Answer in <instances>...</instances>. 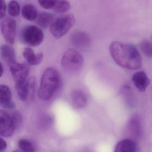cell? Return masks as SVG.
Segmentation results:
<instances>
[{
  "instance_id": "cell-1",
  "label": "cell",
  "mask_w": 152,
  "mask_h": 152,
  "mask_svg": "<svg viewBox=\"0 0 152 152\" xmlns=\"http://www.w3.org/2000/svg\"><path fill=\"white\" fill-rule=\"evenodd\" d=\"M109 51L114 61L120 66L131 70L142 67V58L134 45L115 41L111 44Z\"/></svg>"
},
{
  "instance_id": "cell-2",
  "label": "cell",
  "mask_w": 152,
  "mask_h": 152,
  "mask_svg": "<svg viewBox=\"0 0 152 152\" xmlns=\"http://www.w3.org/2000/svg\"><path fill=\"white\" fill-rule=\"evenodd\" d=\"M60 75L52 68L46 69L42 75L37 92L38 97L43 101L51 99L58 89L60 84Z\"/></svg>"
},
{
  "instance_id": "cell-3",
  "label": "cell",
  "mask_w": 152,
  "mask_h": 152,
  "mask_svg": "<svg viewBox=\"0 0 152 152\" xmlns=\"http://www.w3.org/2000/svg\"><path fill=\"white\" fill-rule=\"evenodd\" d=\"M84 63V59L81 54L77 51L68 50L62 55L61 66L65 72L70 74H76L81 70Z\"/></svg>"
},
{
  "instance_id": "cell-4",
  "label": "cell",
  "mask_w": 152,
  "mask_h": 152,
  "mask_svg": "<svg viewBox=\"0 0 152 152\" xmlns=\"http://www.w3.org/2000/svg\"><path fill=\"white\" fill-rule=\"evenodd\" d=\"M75 21V17L72 14L59 17L53 21L50 26L51 34L55 38H61L70 30Z\"/></svg>"
},
{
  "instance_id": "cell-5",
  "label": "cell",
  "mask_w": 152,
  "mask_h": 152,
  "mask_svg": "<svg viewBox=\"0 0 152 152\" xmlns=\"http://www.w3.org/2000/svg\"><path fill=\"white\" fill-rule=\"evenodd\" d=\"M44 37L43 30L36 26H29L22 32V40L30 46L35 47L40 45L43 41Z\"/></svg>"
},
{
  "instance_id": "cell-6",
  "label": "cell",
  "mask_w": 152,
  "mask_h": 152,
  "mask_svg": "<svg viewBox=\"0 0 152 152\" xmlns=\"http://www.w3.org/2000/svg\"><path fill=\"white\" fill-rule=\"evenodd\" d=\"M17 129L15 122L10 113L0 110V134L4 137L12 136Z\"/></svg>"
},
{
  "instance_id": "cell-7",
  "label": "cell",
  "mask_w": 152,
  "mask_h": 152,
  "mask_svg": "<svg viewBox=\"0 0 152 152\" xmlns=\"http://www.w3.org/2000/svg\"><path fill=\"white\" fill-rule=\"evenodd\" d=\"M16 23L12 18H4L1 21V29L5 42L10 45L15 42L16 34Z\"/></svg>"
},
{
  "instance_id": "cell-8",
  "label": "cell",
  "mask_w": 152,
  "mask_h": 152,
  "mask_svg": "<svg viewBox=\"0 0 152 152\" xmlns=\"http://www.w3.org/2000/svg\"><path fill=\"white\" fill-rule=\"evenodd\" d=\"M10 69L15 84L24 83L27 81L30 70L28 64L17 62L10 66Z\"/></svg>"
},
{
  "instance_id": "cell-9",
  "label": "cell",
  "mask_w": 152,
  "mask_h": 152,
  "mask_svg": "<svg viewBox=\"0 0 152 152\" xmlns=\"http://www.w3.org/2000/svg\"><path fill=\"white\" fill-rule=\"evenodd\" d=\"M12 92L8 86L4 85L0 86V105L4 109H14L16 107L15 103L12 98Z\"/></svg>"
},
{
  "instance_id": "cell-10",
  "label": "cell",
  "mask_w": 152,
  "mask_h": 152,
  "mask_svg": "<svg viewBox=\"0 0 152 152\" xmlns=\"http://www.w3.org/2000/svg\"><path fill=\"white\" fill-rule=\"evenodd\" d=\"M132 80L136 87L141 92H145L151 83V80L143 71L136 72L133 75Z\"/></svg>"
},
{
  "instance_id": "cell-11",
  "label": "cell",
  "mask_w": 152,
  "mask_h": 152,
  "mask_svg": "<svg viewBox=\"0 0 152 152\" xmlns=\"http://www.w3.org/2000/svg\"><path fill=\"white\" fill-rule=\"evenodd\" d=\"M128 130L131 136L135 138L139 137L142 132V125L140 116L137 114L131 116L128 123Z\"/></svg>"
},
{
  "instance_id": "cell-12",
  "label": "cell",
  "mask_w": 152,
  "mask_h": 152,
  "mask_svg": "<svg viewBox=\"0 0 152 152\" xmlns=\"http://www.w3.org/2000/svg\"><path fill=\"white\" fill-rule=\"evenodd\" d=\"M71 44L74 46L79 48H85L87 47L91 43L90 37L82 32L74 33L70 38Z\"/></svg>"
},
{
  "instance_id": "cell-13",
  "label": "cell",
  "mask_w": 152,
  "mask_h": 152,
  "mask_svg": "<svg viewBox=\"0 0 152 152\" xmlns=\"http://www.w3.org/2000/svg\"><path fill=\"white\" fill-rule=\"evenodd\" d=\"M71 103L74 108L81 109L85 107L87 103V98L84 93L80 90H75L71 94Z\"/></svg>"
},
{
  "instance_id": "cell-14",
  "label": "cell",
  "mask_w": 152,
  "mask_h": 152,
  "mask_svg": "<svg viewBox=\"0 0 152 152\" xmlns=\"http://www.w3.org/2000/svg\"><path fill=\"white\" fill-rule=\"evenodd\" d=\"M2 58L9 67L17 63L15 51L12 47L7 45H3L1 47Z\"/></svg>"
},
{
  "instance_id": "cell-15",
  "label": "cell",
  "mask_w": 152,
  "mask_h": 152,
  "mask_svg": "<svg viewBox=\"0 0 152 152\" xmlns=\"http://www.w3.org/2000/svg\"><path fill=\"white\" fill-rule=\"evenodd\" d=\"M136 151L137 145L134 141L126 139L118 143L114 152H136Z\"/></svg>"
},
{
  "instance_id": "cell-16",
  "label": "cell",
  "mask_w": 152,
  "mask_h": 152,
  "mask_svg": "<svg viewBox=\"0 0 152 152\" xmlns=\"http://www.w3.org/2000/svg\"><path fill=\"white\" fill-rule=\"evenodd\" d=\"M22 17L29 21L35 20L38 17L37 12L35 7L31 4H26L22 7L21 10Z\"/></svg>"
},
{
  "instance_id": "cell-17",
  "label": "cell",
  "mask_w": 152,
  "mask_h": 152,
  "mask_svg": "<svg viewBox=\"0 0 152 152\" xmlns=\"http://www.w3.org/2000/svg\"><path fill=\"white\" fill-rule=\"evenodd\" d=\"M23 55L28 63L31 66H37L40 64V58L39 55L35 54L34 50L30 48L24 49Z\"/></svg>"
},
{
  "instance_id": "cell-18",
  "label": "cell",
  "mask_w": 152,
  "mask_h": 152,
  "mask_svg": "<svg viewBox=\"0 0 152 152\" xmlns=\"http://www.w3.org/2000/svg\"><path fill=\"white\" fill-rule=\"evenodd\" d=\"M54 17L51 13L42 12L37 18V24L43 28H46L53 22Z\"/></svg>"
},
{
  "instance_id": "cell-19",
  "label": "cell",
  "mask_w": 152,
  "mask_h": 152,
  "mask_svg": "<svg viewBox=\"0 0 152 152\" xmlns=\"http://www.w3.org/2000/svg\"><path fill=\"white\" fill-rule=\"evenodd\" d=\"M15 89L21 101L26 102L28 100V91L27 81L24 83L15 84Z\"/></svg>"
},
{
  "instance_id": "cell-20",
  "label": "cell",
  "mask_w": 152,
  "mask_h": 152,
  "mask_svg": "<svg viewBox=\"0 0 152 152\" xmlns=\"http://www.w3.org/2000/svg\"><path fill=\"white\" fill-rule=\"evenodd\" d=\"M139 47L145 56L150 58H152V43L147 40L142 41Z\"/></svg>"
},
{
  "instance_id": "cell-21",
  "label": "cell",
  "mask_w": 152,
  "mask_h": 152,
  "mask_svg": "<svg viewBox=\"0 0 152 152\" xmlns=\"http://www.w3.org/2000/svg\"><path fill=\"white\" fill-rule=\"evenodd\" d=\"M69 2L66 0H59L56 2L54 9L58 13H65L70 9Z\"/></svg>"
},
{
  "instance_id": "cell-22",
  "label": "cell",
  "mask_w": 152,
  "mask_h": 152,
  "mask_svg": "<svg viewBox=\"0 0 152 152\" xmlns=\"http://www.w3.org/2000/svg\"><path fill=\"white\" fill-rule=\"evenodd\" d=\"M28 91V100H33L35 97L36 86V79L35 77H31L27 80Z\"/></svg>"
},
{
  "instance_id": "cell-23",
  "label": "cell",
  "mask_w": 152,
  "mask_h": 152,
  "mask_svg": "<svg viewBox=\"0 0 152 152\" xmlns=\"http://www.w3.org/2000/svg\"><path fill=\"white\" fill-rule=\"evenodd\" d=\"M8 11L11 17L16 18L18 16L20 12V6L18 3L14 0L11 1L8 4Z\"/></svg>"
},
{
  "instance_id": "cell-24",
  "label": "cell",
  "mask_w": 152,
  "mask_h": 152,
  "mask_svg": "<svg viewBox=\"0 0 152 152\" xmlns=\"http://www.w3.org/2000/svg\"><path fill=\"white\" fill-rule=\"evenodd\" d=\"M19 148L23 152H35V148L28 140L22 139L18 142Z\"/></svg>"
},
{
  "instance_id": "cell-25",
  "label": "cell",
  "mask_w": 152,
  "mask_h": 152,
  "mask_svg": "<svg viewBox=\"0 0 152 152\" xmlns=\"http://www.w3.org/2000/svg\"><path fill=\"white\" fill-rule=\"evenodd\" d=\"M57 1V0H38L40 6L47 10L54 8Z\"/></svg>"
},
{
  "instance_id": "cell-26",
  "label": "cell",
  "mask_w": 152,
  "mask_h": 152,
  "mask_svg": "<svg viewBox=\"0 0 152 152\" xmlns=\"http://www.w3.org/2000/svg\"><path fill=\"white\" fill-rule=\"evenodd\" d=\"M12 118L13 119L17 128L20 126L22 122V117L21 114L18 111H14L10 113Z\"/></svg>"
},
{
  "instance_id": "cell-27",
  "label": "cell",
  "mask_w": 152,
  "mask_h": 152,
  "mask_svg": "<svg viewBox=\"0 0 152 152\" xmlns=\"http://www.w3.org/2000/svg\"><path fill=\"white\" fill-rule=\"evenodd\" d=\"M0 2H1L0 14H1V19L2 20L5 17L7 6H6V3L4 0H0Z\"/></svg>"
},
{
  "instance_id": "cell-28",
  "label": "cell",
  "mask_w": 152,
  "mask_h": 152,
  "mask_svg": "<svg viewBox=\"0 0 152 152\" xmlns=\"http://www.w3.org/2000/svg\"><path fill=\"white\" fill-rule=\"evenodd\" d=\"M6 146H7V143H6V141L3 139L2 137H1V151H4L6 149Z\"/></svg>"
},
{
  "instance_id": "cell-29",
  "label": "cell",
  "mask_w": 152,
  "mask_h": 152,
  "mask_svg": "<svg viewBox=\"0 0 152 152\" xmlns=\"http://www.w3.org/2000/svg\"><path fill=\"white\" fill-rule=\"evenodd\" d=\"M0 69H1V72H0V76L1 77H2V76L3 75V74L4 72V68L3 67L1 63V64H0Z\"/></svg>"
},
{
  "instance_id": "cell-30",
  "label": "cell",
  "mask_w": 152,
  "mask_h": 152,
  "mask_svg": "<svg viewBox=\"0 0 152 152\" xmlns=\"http://www.w3.org/2000/svg\"><path fill=\"white\" fill-rule=\"evenodd\" d=\"M93 152L92 151H88V150H87V151H84V152Z\"/></svg>"
},
{
  "instance_id": "cell-31",
  "label": "cell",
  "mask_w": 152,
  "mask_h": 152,
  "mask_svg": "<svg viewBox=\"0 0 152 152\" xmlns=\"http://www.w3.org/2000/svg\"><path fill=\"white\" fill-rule=\"evenodd\" d=\"M12 152H21L20 151H18V150H15V151H13Z\"/></svg>"
},
{
  "instance_id": "cell-32",
  "label": "cell",
  "mask_w": 152,
  "mask_h": 152,
  "mask_svg": "<svg viewBox=\"0 0 152 152\" xmlns=\"http://www.w3.org/2000/svg\"></svg>"
}]
</instances>
